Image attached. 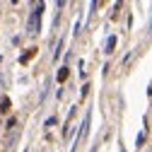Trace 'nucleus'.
I'll list each match as a JSON object with an SVG mask.
<instances>
[{"instance_id":"4","label":"nucleus","mask_w":152,"mask_h":152,"mask_svg":"<svg viewBox=\"0 0 152 152\" xmlns=\"http://www.w3.org/2000/svg\"><path fill=\"white\" fill-rule=\"evenodd\" d=\"M145 138H147V133H145V130H142V133H140V135H138V140H135V145H138V147H140V145H142V142H145Z\"/></svg>"},{"instance_id":"1","label":"nucleus","mask_w":152,"mask_h":152,"mask_svg":"<svg viewBox=\"0 0 152 152\" xmlns=\"http://www.w3.org/2000/svg\"><path fill=\"white\" fill-rule=\"evenodd\" d=\"M41 12H44V3H39L34 7L31 17H29V34H36L39 31V22H41Z\"/></svg>"},{"instance_id":"2","label":"nucleus","mask_w":152,"mask_h":152,"mask_svg":"<svg viewBox=\"0 0 152 152\" xmlns=\"http://www.w3.org/2000/svg\"><path fill=\"white\" fill-rule=\"evenodd\" d=\"M104 48H106V53H111L113 48H116V36H113V34L106 39V46H104Z\"/></svg>"},{"instance_id":"5","label":"nucleus","mask_w":152,"mask_h":152,"mask_svg":"<svg viewBox=\"0 0 152 152\" xmlns=\"http://www.w3.org/2000/svg\"><path fill=\"white\" fill-rule=\"evenodd\" d=\"M31 56H34V48H29V53H24V56H22V58H20V61H22V63H27V61L31 58Z\"/></svg>"},{"instance_id":"7","label":"nucleus","mask_w":152,"mask_h":152,"mask_svg":"<svg viewBox=\"0 0 152 152\" xmlns=\"http://www.w3.org/2000/svg\"><path fill=\"white\" fill-rule=\"evenodd\" d=\"M48 126H56V116H48V118H46V128H48Z\"/></svg>"},{"instance_id":"3","label":"nucleus","mask_w":152,"mask_h":152,"mask_svg":"<svg viewBox=\"0 0 152 152\" xmlns=\"http://www.w3.org/2000/svg\"><path fill=\"white\" fill-rule=\"evenodd\" d=\"M68 77V68H61V72H58V82H63Z\"/></svg>"},{"instance_id":"6","label":"nucleus","mask_w":152,"mask_h":152,"mask_svg":"<svg viewBox=\"0 0 152 152\" xmlns=\"http://www.w3.org/2000/svg\"><path fill=\"white\" fill-rule=\"evenodd\" d=\"M10 109V99H3V102H0V111H7Z\"/></svg>"},{"instance_id":"8","label":"nucleus","mask_w":152,"mask_h":152,"mask_svg":"<svg viewBox=\"0 0 152 152\" xmlns=\"http://www.w3.org/2000/svg\"><path fill=\"white\" fill-rule=\"evenodd\" d=\"M61 51H63V41L58 44V48H56V53H53V58H58V56H61Z\"/></svg>"}]
</instances>
